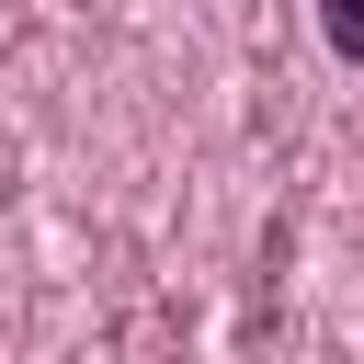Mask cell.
<instances>
[{
	"label": "cell",
	"mask_w": 364,
	"mask_h": 364,
	"mask_svg": "<svg viewBox=\"0 0 364 364\" xmlns=\"http://www.w3.org/2000/svg\"><path fill=\"white\" fill-rule=\"evenodd\" d=\"M318 34H330L353 68H364V0H318Z\"/></svg>",
	"instance_id": "obj_1"
}]
</instances>
